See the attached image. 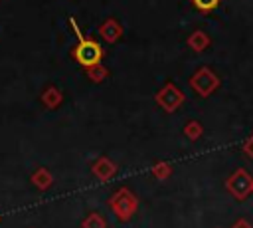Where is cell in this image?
<instances>
[{
	"label": "cell",
	"instance_id": "6da1fadb",
	"mask_svg": "<svg viewBox=\"0 0 253 228\" xmlns=\"http://www.w3.org/2000/svg\"><path fill=\"white\" fill-rule=\"evenodd\" d=\"M69 24H71V28H73V32H75V36H77V40H79L77 46L71 50V57H73L79 65H83V67H87V69L93 67V65H99L101 59H103V56H105L101 44L95 42L93 38H85V36L81 34V30H79L75 18H69Z\"/></svg>",
	"mask_w": 253,
	"mask_h": 228
},
{
	"label": "cell",
	"instance_id": "7a4b0ae2",
	"mask_svg": "<svg viewBox=\"0 0 253 228\" xmlns=\"http://www.w3.org/2000/svg\"><path fill=\"white\" fill-rule=\"evenodd\" d=\"M109 208L115 212V216L121 222H126L134 216V212L138 210V198L134 196V192L126 186H121L119 190L113 192V196L109 198Z\"/></svg>",
	"mask_w": 253,
	"mask_h": 228
},
{
	"label": "cell",
	"instance_id": "3957f363",
	"mask_svg": "<svg viewBox=\"0 0 253 228\" xmlns=\"http://www.w3.org/2000/svg\"><path fill=\"white\" fill-rule=\"evenodd\" d=\"M219 83H221V79H219L217 73H215L211 67H208V65L198 67V69L192 73V77H190V87H192L200 97H210V95L219 87Z\"/></svg>",
	"mask_w": 253,
	"mask_h": 228
},
{
	"label": "cell",
	"instance_id": "277c9868",
	"mask_svg": "<svg viewBox=\"0 0 253 228\" xmlns=\"http://www.w3.org/2000/svg\"><path fill=\"white\" fill-rule=\"evenodd\" d=\"M184 99H186L184 91H182L176 83H172V81H166V83L158 89V93L154 95V101H156L166 113H174V111L184 103Z\"/></svg>",
	"mask_w": 253,
	"mask_h": 228
},
{
	"label": "cell",
	"instance_id": "5b68a950",
	"mask_svg": "<svg viewBox=\"0 0 253 228\" xmlns=\"http://www.w3.org/2000/svg\"><path fill=\"white\" fill-rule=\"evenodd\" d=\"M225 188L231 192V196H235L237 200H245L251 192H253V178L245 169H237L233 171L227 180H225Z\"/></svg>",
	"mask_w": 253,
	"mask_h": 228
},
{
	"label": "cell",
	"instance_id": "8992f818",
	"mask_svg": "<svg viewBox=\"0 0 253 228\" xmlns=\"http://www.w3.org/2000/svg\"><path fill=\"white\" fill-rule=\"evenodd\" d=\"M99 34L105 42L109 44H115L121 36H123V24L117 20V18H107L101 26H99Z\"/></svg>",
	"mask_w": 253,
	"mask_h": 228
},
{
	"label": "cell",
	"instance_id": "52a82bcc",
	"mask_svg": "<svg viewBox=\"0 0 253 228\" xmlns=\"http://www.w3.org/2000/svg\"><path fill=\"white\" fill-rule=\"evenodd\" d=\"M91 171H93V174H95L99 180H109V178L115 176V172H117V165H115L109 157H99V159L93 163Z\"/></svg>",
	"mask_w": 253,
	"mask_h": 228
},
{
	"label": "cell",
	"instance_id": "ba28073f",
	"mask_svg": "<svg viewBox=\"0 0 253 228\" xmlns=\"http://www.w3.org/2000/svg\"><path fill=\"white\" fill-rule=\"evenodd\" d=\"M188 46L194 50V52H204L210 48V36L204 32V30H194L190 36H188Z\"/></svg>",
	"mask_w": 253,
	"mask_h": 228
},
{
	"label": "cell",
	"instance_id": "9c48e42d",
	"mask_svg": "<svg viewBox=\"0 0 253 228\" xmlns=\"http://www.w3.org/2000/svg\"><path fill=\"white\" fill-rule=\"evenodd\" d=\"M42 99H43V103L49 107V109H55L59 103H61V99H63V95H61V91L57 89V87H47L45 91H43V95H42Z\"/></svg>",
	"mask_w": 253,
	"mask_h": 228
},
{
	"label": "cell",
	"instance_id": "30bf717a",
	"mask_svg": "<svg viewBox=\"0 0 253 228\" xmlns=\"http://www.w3.org/2000/svg\"><path fill=\"white\" fill-rule=\"evenodd\" d=\"M202 133H204V127H202V123L200 121H188L186 125H184V135L190 139V141H198L200 137H202Z\"/></svg>",
	"mask_w": 253,
	"mask_h": 228
},
{
	"label": "cell",
	"instance_id": "8fae6325",
	"mask_svg": "<svg viewBox=\"0 0 253 228\" xmlns=\"http://www.w3.org/2000/svg\"><path fill=\"white\" fill-rule=\"evenodd\" d=\"M172 171H174V167H172V163H168V161H160V163H156V165L152 167V174H154L156 178H160V180L168 178V176L172 174Z\"/></svg>",
	"mask_w": 253,
	"mask_h": 228
},
{
	"label": "cell",
	"instance_id": "7c38bea8",
	"mask_svg": "<svg viewBox=\"0 0 253 228\" xmlns=\"http://www.w3.org/2000/svg\"><path fill=\"white\" fill-rule=\"evenodd\" d=\"M107 75H109V69H107L103 63L93 65V67L87 69V77H89L91 81H95V83H101L103 79H107Z\"/></svg>",
	"mask_w": 253,
	"mask_h": 228
},
{
	"label": "cell",
	"instance_id": "4fadbf2b",
	"mask_svg": "<svg viewBox=\"0 0 253 228\" xmlns=\"http://www.w3.org/2000/svg\"><path fill=\"white\" fill-rule=\"evenodd\" d=\"M83 228H107V220L99 212H91L83 220Z\"/></svg>",
	"mask_w": 253,
	"mask_h": 228
},
{
	"label": "cell",
	"instance_id": "5bb4252c",
	"mask_svg": "<svg viewBox=\"0 0 253 228\" xmlns=\"http://www.w3.org/2000/svg\"><path fill=\"white\" fill-rule=\"evenodd\" d=\"M202 14H210L211 10H215L217 6H219V2L221 0H190Z\"/></svg>",
	"mask_w": 253,
	"mask_h": 228
},
{
	"label": "cell",
	"instance_id": "9a60e30c",
	"mask_svg": "<svg viewBox=\"0 0 253 228\" xmlns=\"http://www.w3.org/2000/svg\"><path fill=\"white\" fill-rule=\"evenodd\" d=\"M36 180L40 182L38 186H42V188H45V186H49V182H51V176L45 172V171H40L38 172V176H36Z\"/></svg>",
	"mask_w": 253,
	"mask_h": 228
},
{
	"label": "cell",
	"instance_id": "2e32d148",
	"mask_svg": "<svg viewBox=\"0 0 253 228\" xmlns=\"http://www.w3.org/2000/svg\"><path fill=\"white\" fill-rule=\"evenodd\" d=\"M241 151H243V153H245L249 159H253V137H249V139H247V141L241 145Z\"/></svg>",
	"mask_w": 253,
	"mask_h": 228
},
{
	"label": "cell",
	"instance_id": "e0dca14e",
	"mask_svg": "<svg viewBox=\"0 0 253 228\" xmlns=\"http://www.w3.org/2000/svg\"><path fill=\"white\" fill-rule=\"evenodd\" d=\"M231 228H253V226L249 224V220L239 218V220H235V222H233V226H231Z\"/></svg>",
	"mask_w": 253,
	"mask_h": 228
}]
</instances>
